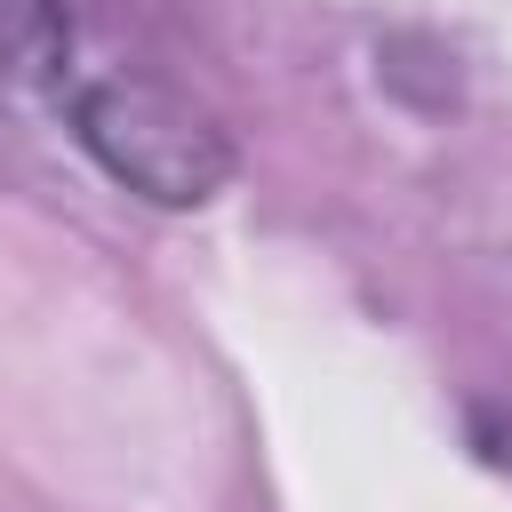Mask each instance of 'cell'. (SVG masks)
I'll return each mask as SVG.
<instances>
[{"mask_svg": "<svg viewBox=\"0 0 512 512\" xmlns=\"http://www.w3.org/2000/svg\"><path fill=\"white\" fill-rule=\"evenodd\" d=\"M56 120L72 128V144L112 176L128 184L136 200H160V208H200L224 192L232 176V144L224 128L176 96L168 80L136 72V64H104L88 56L72 72V88L56 96Z\"/></svg>", "mask_w": 512, "mask_h": 512, "instance_id": "6da1fadb", "label": "cell"}, {"mask_svg": "<svg viewBox=\"0 0 512 512\" xmlns=\"http://www.w3.org/2000/svg\"><path fill=\"white\" fill-rule=\"evenodd\" d=\"M80 64H88V40L64 0H0V104L56 112Z\"/></svg>", "mask_w": 512, "mask_h": 512, "instance_id": "7a4b0ae2", "label": "cell"}]
</instances>
